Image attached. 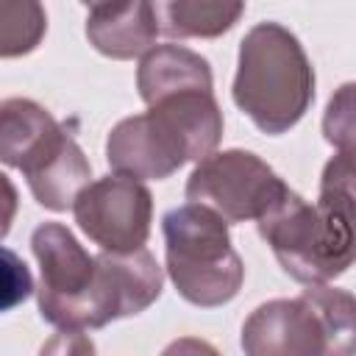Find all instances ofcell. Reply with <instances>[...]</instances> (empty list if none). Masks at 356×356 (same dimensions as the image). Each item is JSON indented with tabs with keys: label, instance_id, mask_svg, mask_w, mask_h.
I'll list each match as a JSON object with an SVG mask.
<instances>
[{
	"label": "cell",
	"instance_id": "obj_1",
	"mask_svg": "<svg viewBox=\"0 0 356 356\" xmlns=\"http://www.w3.org/2000/svg\"><path fill=\"white\" fill-rule=\"evenodd\" d=\"M42 270L39 314L61 331L103 328L159 300L164 273L150 250L92 256L61 222H42L31 236Z\"/></svg>",
	"mask_w": 356,
	"mask_h": 356
},
{
	"label": "cell",
	"instance_id": "obj_2",
	"mask_svg": "<svg viewBox=\"0 0 356 356\" xmlns=\"http://www.w3.org/2000/svg\"><path fill=\"white\" fill-rule=\"evenodd\" d=\"M256 225L289 278L306 286L339 278L356 264V167L334 156L323 167L317 203L289 189Z\"/></svg>",
	"mask_w": 356,
	"mask_h": 356
},
{
	"label": "cell",
	"instance_id": "obj_3",
	"mask_svg": "<svg viewBox=\"0 0 356 356\" xmlns=\"http://www.w3.org/2000/svg\"><path fill=\"white\" fill-rule=\"evenodd\" d=\"M222 111L214 89H184L147 106V111L120 120L106 139V161L114 175L136 181H164L186 161L217 153Z\"/></svg>",
	"mask_w": 356,
	"mask_h": 356
},
{
	"label": "cell",
	"instance_id": "obj_4",
	"mask_svg": "<svg viewBox=\"0 0 356 356\" xmlns=\"http://www.w3.org/2000/svg\"><path fill=\"white\" fill-rule=\"evenodd\" d=\"M234 103L270 136L300 122L314 100V70L298 36L281 22H259L239 42Z\"/></svg>",
	"mask_w": 356,
	"mask_h": 356
},
{
	"label": "cell",
	"instance_id": "obj_5",
	"mask_svg": "<svg viewBox=\"0 0 356 356\" xmlns=\"http://www.w3.org/2000/svg\"><path fill=\"white\" fill-rule=\"evenodd\" d=\"M0 159L17 167L33 200L50 211H67L92 184V164L72 134L28 97L0 103Z\"/></svg>",
	"mask_w": 356,
	"mask_h": 356
},
{
	"label": "cell",
	"instance_id": "obj_6",
	"mask_svg": "<svg viewBox=\"0 0 356 356\" xmlns=\"http://www.w3.org/2000/svg\"><path fill=\"white\" fill-rule=\"evenodd\" d=\"M239 342L245 356H356V298L323 284L267 300L248 314Z\"/></svg>",
	"mask_w": 356,
	"mask_h": 356
},
{
	"label": "cell",
	"instance_id": "obj_7",
	"mask_svg": "<svg viewBox=\"0 0 356 356\" xmlns=\"http://www.w3.org/2000/svg\"><path fill=\"white\" fill-rule=\"evenodd\" d=\"M167 275L178 295L200 309L225 306L239 295L245 264L231 245L228 222L200 203L170 209L161 220Z\"/></svg>",
	"mask_w": 356,
	"mask_h": 356
},
{
	"label": "cell",
	"instance_id": "obj_8",
	"mask_svg": "<svg viewBox=\"0 0 356 356\" xmlns=\"http://www.w3.org/2000/svg\"><path fill=\"white\" fill-rule=\"evenodd\" d=\"M184 192L189 203L209 206L231 225L245 220L259 222L289 186L256 153L231 147L197 161Z\"/></svg>",
	"mask_w": 356,
	"mask_h": 356
},
{
	"label": "cell",
	"instance_id": "obj_9",
	"mask_svg": "<svg viewBox=\"0 0 356 356\" xmlns=\"http://www.w3.org/2000/svg\"><path fill=\"white\" fill-rule=\"evenodd\" d=\"M78 228L106 253L145 250L153 222L150 189L125 175L92 181L72 206Z\"/></svg>",
	"mask_w": 356,
	"mask_h": 356
},
{
	"label": "cell",
	"instance_id": "obj_10",
	"mask_svg": "<svg viewBox=\"0 0 356 356\" xmlns=\"http://www.w3.org/2000/svg\"><path fill=\"white\" fill-rule=\"evenodd\" d=\"M159 14L153 3H92L86 6L89 44L117 61L147 56L156 47Z\"/></svg>",
	"mask_w": 356,
	"mask_h": 356
},
{
	"label": "cell",
	"instance_id": "obj_11",
	"mask_svg": "<svg viewBox=\"0 0 356 356\" xmlns=\"http://www.w3.org/2000/svg\"><path fill=\"white\" fill-rule=\"evenodd\" d=\"M139 97L150 106L184 89H214L209 61L184 44H159L142 56L136 70Z\"/></svg>",
	"mask_w": 356,
	"mask_h": 356
},
{
	"label": "cell",
	"instance_id": "obj_12",
	"mask_svg": "<svg viewBox=\"0 0 356 356\" xmlns=\"http://www.w3.org/2000/svg\"><path fill=\"white\" fill-rule=\"evenodd\" d=\"M159 28L172 39H214L236 25V19L245 14V3H189V0H172V3H156Z\"/></svg>",
	"mask_w": 356,
	"mask_h": 356
},
{
	"label": "cell",
	"instance_id": "obj_13",
	"mask_svg": "<svg viewBox=\"0 0 356 356\" xmlns=\"http://www.w3.org/2000/svg\"><path fill=\"white\" fill-rule=\"evenodd\" d=\"M47 31V17L39 3H0V56L14 58L31 53Z\"/></svg>",
	"mask_w": 356,
	"mask_h": 356
},
{
	"label": "cell",
	"instance_id": "obj_14",
	"mask_svg": "<svg viewBox=\"0 0 356 356\" xmlns=\"http://www.w3.org/2000/svg\"><path fill=\"white\" fill-rule=\"evenodd\" d=\"M323 136L342 161L356 167V81L331 95L323 114Z\"/></svg>",
	"mask_w": 356,
	"mask_h": 356
},
{
	"label": "cell",
	"instance_id": "obj_15",
	"mask_svg": "<svg viewBox=\"0 0 356 356\" xmlns=\"http://www.w3.org/2000/svg\"><path fill=\"white\" fill-rule=\"evenodd\" d=\"M39 356H95V342L83 331H61L53 334L42 348Z\"/></svg>",
	"mask_w": 356,
	"mask_h": 356
},
{
	"label": "cell",
	"instance_id": "obj_16",
	"mask_svg": "<svg viewBox=\"0 0 356 356\" xmlns=\"http://www.w3.org/2000/svg\"><path fill=\"white\" fill-rule=\"evenodd\" d=\"M161 356H222V353L200 337H178L161 350Z\"/></svg>",
	"mask_w": 356,
	"mask_h": 356
}]
</instances>
